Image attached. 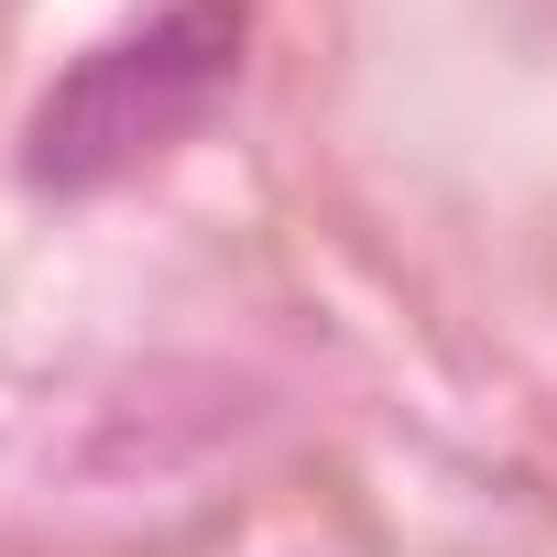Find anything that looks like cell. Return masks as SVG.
Wrapping results in <instances>:
<instances>
[{
	"label": "cell",
	"instance_id": "obj_1",
	"mask_svg": "<svg viewBox=\"0 0 557 557\" xmlns=\"http://www.w3.org/2000/svg\"><path fill=\"white\" fill-rule=\"evenodd\" d=\"M240 77V12L230 0H175L143 34H110L99 55H77L34 132H23V175L45 197H88V186H121L132 164H153L164 143H186L219 88Z\"/></svg>",
	"mask_w": 557,
	"mask_h": 557
}]
</instances>
